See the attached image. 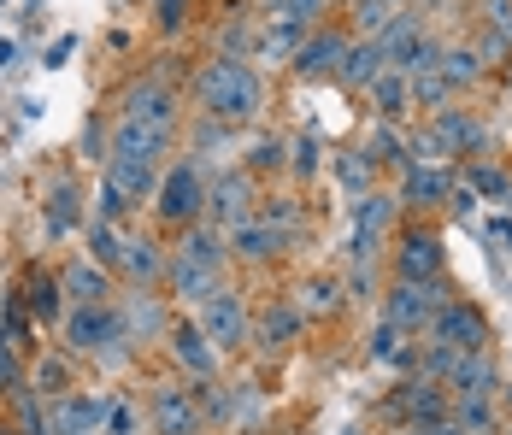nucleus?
<instances>
[{"label":"nucleus","mask_w":512,"mask_h":435,"mask_svg":"<svg viewBox=\"0 0 512 435\" xmlns=\"http://www.w3.org/2000/svg\"><path fill=\"white\" fill-rule=\"evenodd\" d=\"M189 95H195V112L212 118V124H224V130H242V124H254L259 112H265V83H259V71L248 59H224V53L206 59Z\"/></svg>","instance_id":"obj_1"},{"label":"nucleus","mask_w":512,"mask_h":435,"mask_svg":"<svg viewBox=\"0 0 512 435\" xmlns=\"http://www.w3.org/2000/svg\"><path fill=\"white\" fill-rule=\"evenodd\" d=\"M224 271H230V242H224V230L195 224V230L177 236L171 259H165V289L177 294V300H189V306H201L206 294L224 289Z\"/></svg>","instance_id":"obj_2"},{"label":"nucleus","mask_w":512,"mask_h":435,"mask_svg":"<svg viewBox=\"0 0 512 435\" xmlns=\"http://www.w3.org/2000/svg\"><path fill=\"white\" fill-rule=\"evenodd\" d=\"M59 341L71 359H101V365H124L136 341L124 336V318H118V300L106 306H65L59 318Z\"/></svg>","instance_id":"obj_3"},{"label":"nucleus","mask_w":512,"mask_h":435,"mask_svg":"<svg viewBox=\"0 0 512 435\" xmlns=\"http://www.w3.org/2000/svg\"><path fill=\"white\" fill-rule=\"evenodd\" d=\"M206 165L189 153V159H171L165 165V177H159L154 189V218L165 224V230H195V224H206Z\"/></svg>","instance_id":"obj_4"},{"label":"nucleus","mask_w":512,"mask_h":435,"mask_svg":"<svg viewBox=\"0 0 512 435\" xmlns=\"http://www.w3.org/2000/svg\"><path fill=\"white\" fill-rule=\"evenodd\" d=\"M195 324L206 330V341H212L218 353H236L242 341H254V312H248V294L236 289V283H224L218 294H206L201 306H195Z\"/></svg>","instance_id":"obj_5"},{"label":"nucleus","mask_w":512,"mask_h":435,"mask_svg":"<svg viewBox=\"0 0 512 435\" xmlns=\"http://www.w3.org/2000/svg\"><path fill=\"white\" fill-rule=\"evenodd\" d=\"M118 118L130 124H148V130H171L177 136V118H183V89L171 77H136L124 100H118Z\"/></svg>","instance_id":"obj_6"},{"label":"nucleus","mask_w":512,"mask_h":435,"mask_svg":"<svg viewBox=\"0 0 512 435\" xmlns=\"http://www.w3.org/2000/svg\"><path fill=\"white\" fill-rule=\"evenodd\" d=\"M148 424L154 435H201L206 412H201V388H189V377L177 383H154L148 388Z\"/></svg>","instance_id":"obj_7"},{"label":"nucleus","mask_w":512,"mask_h":435,"mask_svg":"<svg viewBox=\"0 0 512 435\" xmlns=\"http://www.w3.org/2000/svg\"><path fill=\"white\" fill-rule=\"evenodd\" d=\"M442 300H454V294H448V277H442V283H401V277H395V289L383 294V318L401 324L407 336H424V330L436 324Z\"/></svg>","instance_id":"obj_8"},{"label":"nucleus","mask_w":512,"mask_h":435,"mask_svg":"<svg viewBox=\"0 0 512 435\" xmlns=\"http://www.w3.org/2000/svg\"><path fill=\"white\" fill-rule=\"evenodd\" d=\"M259 212V189H254V171L248 165H236V171H224L212 189H206V224L212 230H236V224H248Z\"/></svg>","instance_id":"obj_9"},{"label":"nucleus","mask_w":512,"mask_h":435,"mask_svg":"<svg viewBox=\"0 0 512 435\" xmlns=\"http://www.w3.org/2000/svg\"><path fill=\"white\" fill-rule=\"evenodd\" d=\"M424 341L454 347V353H489V318H483L471 300H442V312H436V324L424 330Z\"/></svg>","instance_id":"obj_10"},{"label":"nucleus","mask_w":512,"mask_h":435,"mask_svg":"<svg viewBox=\"0 0 512 435\" xmlns=\"http://www.w3.org/2000/svg\"><path fill=\"white\" fill-rule=\"evenodd\" d=\"M395 277H401V283H442V277H448L442 236L424 230V224L401 230V242H395Z\"/></svg>","instance_id":"obj_11"},{"label":"nucleus","mask_w":512,"mask_h":435,"mask_svg":"<svg viewBox=\"0 0 512 435\" xmlns=\"http://www.w3.org/2000/svg\"><path fill=\"white\" fill-rule=\"evenodd\" d=\"M165 353H171V365H177L189 383H212V377H218V359H224V353L206 341L201 324H171V330H165Z\"/></svg>","instance_id":"obj_12"},{"label":"nucleus","mask_w":512,"mask_h":435,"mask_svg":"<svg viewBox=\"0 0 512 435\" xmlns=\"http://www.w3.org/2000/svg\"><path fill=\"white\" fill-rule=\"evenodd\" d=\"M348 24H318V30H307V42H301V53L289 59L307 83H318V77H336L342 71V59H348Z\"/></svg>","instance_id":"obj_13"},{"label":"nucleus","mask_w":512,"mask_h":435,"mask_svg":"<svg viewBox=\"0 0 512 435\" xmlns=\"http://www.w3.org/2000/svg\"><path fill=\"white\" fill-rule=\"evenodd\" d=\"M106 406H112V400L95 394V388H71V394L48 400V424H53V435H101Z\"/></svg>","instance_id":"obj_14"},{"label":"nucleus","mask_w":512,"mask_h":435,"mask_svg":"<svg viewBox=\"0 0 512 435\" xmlns=\"http://www.w3.org/2000/svg\"><path fill=\"white\" fill-rule=\"evenodd\" d=\"M448 383H436V377H412V383H401L395 394H389V412L395 418H407L412 430H430V424H442L448 418V394H442Z\"/></svg>","instance_id":"obj_15"},{"label":"nucleus","mask_w":512,"mask_h":435,"mask_svg":"<svg viewBox=\"0 0 512 435\" xmlns=\"http://www.w3.org/2000/svg\"><path fill=\"white\" fill-rule=\"evenodd\" d=\"M59 289H65V300L71 306H106L112 300V271H106L101 259H89V253H77V259H65L59 265Z\"/></svg>","instance_id":"obj_16"},{"label":"nucleus","mask_w":512,"mask_h":435,"mask_svg":"<svg viewBox=\"0 0 512 435\" xmlns=\"http://www.w3.org/2000/svg\"><path fill=\"white\" fill-rule=\"evenodd\" d=\"M224 242H230V259H242V265H271V259L289 247V230L265 224V218L254 212V218H248V224H236Z\"/></svg>","instance_id":"obj_17"},{"label":"nucleus","mask_w":512,"mask_h":435,"mask_svg":"<svg viewBox=\"0 0 512 435\" xmlns=\"http://www.w3.org/2000/svg\"><path fill=\"white\" fill-rule=\"evenodd\" d=\"M18 306L36 318V324H48V330H59V318H65V289H59V271H42V265H30L24 271V294H18Z\"/></svg>","instance_id":"obj_18"},{"label":"nucleus","mask_w":512,"mask_h":435,"mask_svg":"<svg viewBox=\"0 0 512 435\" xmlns=\"http://www.w3.org/2000/svg\"><path fill=\"white\" fill-rule=\"evenodd\" d=\"M395 194H359V206H354V265H365L371 259V247L383 242V230H389V218H395Z\"/></svg>","instance_id":"obj_19"},{"label":"nucleus","mask_w":512,"mask_h":435,"mask_svg":"<svg viewBox=\"0 0 512 435\" xmlns=\"http://www.w3.org/2000/svg\"><path fill=\"white\" fill-rule=\"evenodd\" d=\"M377 77H389V53H383V42L354 36V42H348V59H342V71H336V83H342L348 95H371Z\"/></svg>","instance_id":"obj_20"},{"label":"nucleus","mask_w":512,"mask_h":435,"mask_svg":"<svg viewBox=\"0 0 512 435\" xmlns=\"http://www.w3.org/2000/svg\"><path fill=\"white\" fill-rule=\"evenodd\" d=\"M448 194H454V171L436 165V159H424V165H407V171H401V194H395V200L424 212V206H442Z\"/></svg>","instance_id":"obj_21"},{"label":"nucleus","mask_w":512,"mask_h":435,"mask_svg":"<svg viewBox=\"0 0 512 435\" xmlns=\"http://www.w3.org/2000/svg\"><path fill=\"white\" fill-rule=\"evenodd\" d=\"M165 247L154 242V236H124V259H118V277L130 283V289H154V283H165Z\"/></svg>","instance_id":"obj_22"},{"label":"nucleus","mask_w":512,"mask_h":435,"mask_svg":"<svg viewBox=\"0 0 512 435\" xmlns=\"http://www.w3.org/2000/svg\"><path fill=\"white\" fill-rule=\"evenodd\" d=\"M77 224H89V218H83V194H77L71 177H53L48 183V212H42V236H48V242H65Z\"/></svg>","instance_id":"obj_23"},{"label":"nucleus","mask_w":512,"mask_h":435,"mask_svg":"<svg viewBox=\"0 0 512 435\" xmlns=\"http://www.w3.org/2000/svg\"><path fill=\"white\" fill-rule=\"evenodd\" d=\"M118 318H124V336L130 341H148V336H165L171 330V318H165V306H159L154 289H130L118 300Z\"/></svg>","instance_id":"obj_24"},{"label":"nucleus","mask_w":512,"mask_h":435,"mask_svg":"<svg viewBox=\"0 0 512 435\" xmlns=\"http://www.w3.org/2000/svg\"><path fill=\"white\" fill-rule=\"evenodd\" d=\"M430 142L442 147V153H465V147H483V124L465 112V106H442L436 118H430Z\"/></svg>","instance_id":"obj_25"},{"label":"nucleus","mask_w":512,"mask_h":435,"mask_svg":"<svg viewBox=\"0 0 512 435\" xmlns=\"http://www.w3.org/2000/svg\"><path fill=\"white\" fill-rule=\"evenodd\" d=\"M301 324H307V312L283 294V300H271L265 312H259V324H254V341H265V347H289V341L301 336Z\"/></svg>","instance_id":"obj_26"},{"label":"nucleus","mask_w":512,"mask_h":435,"mask_svg":"<svg viewBox=\"0 0 512 435\" xmlns=\"http://www.w3.org/2000/svg\"><path fill=\"white\" fill-rule=\"evenodd\" d=\"M448 388L454 394H495L501 388V365L489 353H460V365L448 371Z\"/></svg>","instance_id":"obj_27"},{"label":"nucleus","mask_w":512,"mask_h":435,"mask_svg":"<svg viewBox=\"0 0 512 435\" xmlns=\"http://www.w3.org/2000/svg\"><path fill=\"white\" fill-rule=\"evenodd\" d=\"M395 0H348V36H365V42H377L389 24H395Z\"/></svg>","instance_id":"obj_28"},{"label":"nucleus","mask_w":512,"mask_h":435,"mask_svg":"<svg viewBox=\"0 0 512 435\" xmlns=\"http://www.w3.org/2000/svg\"><path fill=\"white\" fill-rule=\"evenodd\" d=\"M448 418H454L465 435H489L495 430V394H454Z\"/></svg>","instance_id":"obj_29"},{"label":"nucleus","mask_w":512,"mask_h":435,"mask_svg":"<svg viewBox=\"0 0 512 435\" xmlns=\"http://www.w3.org/2000/svg\"><path fill=\"white\" fill-rule=\"evenodd\" d=\"M371 106H377V118H401V112H407L412 106V83L407 77H401V71H389V77H377V83H371Z\"/></svg>","instance_id":"obj_30"},{"label":"nucleus","mask_w":512,"mask_h":435,"mask_svg":"<svg viewBox=\"0 0 512 435\" xmlns=\"http://www.w3.org/2000/svg\"><path fill=\"white\" fill-rule=\"evenodd\" d=\"M442 77H448V89H471L477 77H483V53L454 42V48H442Z\"/></svg>","instance_id":"obj_31"},{"label":"nucleus","mask_w":512,"mask_h":435,"mask_svg":"<svg viewBox=\"0 0 512 435\" xmlns=\"http://www.w3.org/2000/svg\"><path fill=\"white\" fill-rule=\"evenodd\" d=\"M83 236H89V259H101L106 271H118V259H124V236H118V224L89 218V224H83Z\"/></svg>","instance_id":"obj_32"},{"label":"nucleus","mask_w":512,"mask_h":435,"mask_svg":"<svg viewBox=\"0 0 512 435\" xmlns=\"http://www.w3.org/2000/svg\"><path fill=\"white\" fill-rule=\"evenodd\" d=\"M289 300H295L307 318H318V312H336V306H342V283H336V277H307L301 294H289Z\"/></svg>","instance_id":"obj_33"},{"label":"nucleus","mask_w":512,"mask_h":435,"mask_svg":"<svg viewBox=\"0 0 512 435\" xmlns=\"http://www.w3.org/2000/svg\"><path fill=\"white\" fill-rule=\"evenodd\" d=\"M30 383H36V394H42V400H59V394H71V359H59V353H42Z\"/></svg>","instance_id":"obj_34"},{"label":"nucleus","mask_w":512,"mask_h":435,"mask_svg":"<svg viewBox=\"0 0 512 435\" xmlns=\"http://www.w3.org/2000/svg\"><path fill=\"white\" fill-rule=\"evenodd\" d=\"M371 359H377V365H407V359H412L407 330L383 318V324H377V336H371Z\"/></svg>","instance_id":"obj_35"},{"label":"nucleus","mask_w":512,"mask_h":435,"mask_svg":"<svg viewBox=\"0 0 512 435\" xmlns=\"http://www.w3.org/2000/svg\"><path fill=\"white\" fill-rule=\"evenodd\" d=\"M248 171L265 177V171H289V142L283 136H259L254 153H248Z\"/></svg>","instance_id":"obj_36"},{"label":"nucleus","mask_w":512,"mask_h":435,"mask_svg":"<svg viewBox=\"0 0 512 435\" xmlns=\"http://www.w3.org/2000/svg\"><path fill=\"white\" fill-rule=\"evenodd\" d=\"M465 189H471V194H489V200H507L512 177H507V171H495V165H471V171H465Z\"/></svg>","instance_id":"obj_37"},{"label":"nucleus","mask_w":512,"mask_h":435,"mask_svg":"<svg viewBox=\"0 0 512 435\" xmlns=\"http://www.w3.org/2000/svg\"><path fill=\"white\" fill-rule=\"evenodd\" d=\"M101 435H142V412H136V400L112 394V406H106V430H101Z\"/></svg>","instance_id":"obj_38"},{"label":"nucleus","mask_w":512,"mask_h":435,"mask_svg":"<svg viewBox=\"0 0 512 435\" xmlns=\"http://www.w3.org/2000/svg\"><path fill=\"white\" fill-rule=\"evenodd\" d=\"M330 0H271V12L283 18V24H301V30H318V12H324Z\"/></svg>","instance_id":"obj_39"},{"label":"nucleus","mask_w":512,"mask_h":435,"mask_svg":"<svg viewBox=\"0 0 512 435\" xmlns=\"http://www.w3.org/2000/svg\"><path fill=\"white\" fill-rule=\"evenodd\" d=\"M336 171H342V183H348V189L371 194V177H377V159H371V153H342V165H336Z\"/></svg>","instance_id":"obj_40"},{"label":"nucleus","mask_w":512,"mask_h":435,"mask_svg":"<svg viewBox=\"0 0 512 435\" xmlns=\"http://www.w3.org/2000/svg\"><path fill=\"white\" fill-rule=\"evenodd\" d=\"M154 24H159V36H183V24H189V0H159Z\"/></svg>","instance_id":"obj_41"},{"label":"nucleus","mask_w":512,"mask_h":435,"mask_svg":"<svg viewBox=\"0 0 512 435\" xmlns=\"http://www.w3.org/2000/svg\"><path fill=\"white\" fill-rule=\"evenodd\" d=\"M24 388V365H18V347L0 336V394H18Z\"/></svg>","instance_id":"obj_42"},{"label":"nucleus","mask_w":512,"mask_h":435,"mask_svg":"<svg viewBox=\"0 0 512 435\" xmlns=\"http://www.w3.org/2000/svg\"><path fill=\"white\" fill-rule=\"evenodd\" d=\"M483 18H489V36L512 48V0H483Z\"/></svg>","instance_id":"obj_43"},{"label":"nucleus","mask_w":512,"mask_h":435,"mask_svg":"<svg viewBox=\"0 0 512 435\" xmlns=\"http://www.w3.org/2000/svg\"><path fill=\"white\" fill-rule=\"evenodd\" d=\"M289 171H295V177H318V136H301V142H295Z\"/></svg>","instance_id":"obj_44"},{"label":"nucleus","mask_w":512,"mask_h":435,"mask_svg":"<svg viewBox=\"0 0 512 435\" xmlns=\"http://www.w3.org/2000/svg\"><path fill=\"white\" fill-rule=\"evenodd\" d=\"M448 206H454V218H471V212H477V194L465 189V183H454V194H448Z\"/></svg>","instance_id":"obj_45"},{"label":"nucleus","mask_w":512,"mask_h":435,"mask_svg":"<svg viewBox=\"0 0 512 435\" xmlns=\"http://www.w3.org/2000/svg\"><path fill=\"white\" fill-rule=\"evenodd\" d=\"M71 48H77L71 36H65V42H53V53H48V59H42V65H65V59H71Z\"/></svg>","instance_id":"obj_46"},{"label":"nucleus","mask_w":512,"mask_h":435,"mask_svg":"<svg viewBox=\"0 0 512 435\" xmlns=\"http://www.w3.org/2000/svg\"><path fill=\"white\" fill-rule=\"evenodd\" d=\"M489 242H512V212H507V218H495V224H489Z\"/></svg>","instance_id":"obj_47"},{"label":"nucleus","mask_w":512,"mask_h":435,"mask_svg":"<svg viewBox=\"0 0 512 435\" xmlns=\"http://www.w3.org/2000/svg\"><path fill=\"white\" fill-rule=\"evenodd\" d=\"M424 435H465V430H460V424H454V418H442V424H430V430H424Z\"/></svg>","instance_id":"obj_48"},{"label":"nucleus","mask_w":512,"mask_h":435,"mask_svg":"<svg viewBox=\"0 0 512 435\" xmlns=\"http://www.w3.org/2000/svg\"><path fill=\"white\" fill-rule=\"evenodd\" d=\"M6 65H12V42H0V71H6Z\"/></svg>","instance_id":"obj_49"},{"label":"nucleus","mask_w":512,"mask_h":435,"mask_svg":"<svg viewBox=\"0 0 512 435\" xmlns=\"http://www.w3.org/2000/svg\"><path fill=\"white\" fill-rule=\"evenodd\" d=\"M0 435H18V430H12V424H0Z\"/></svg>","instance_id":"obj_50"},{"label":"nucleus","mask_w":512,"mask_h":435,"mask_svg":"<svg viewBox=\"0 0 512 435\" xmlns=\"http://www.w3.org/2000/svg\"><path fill=\"white\" fill-rule=\"evenodd\" d=\"M407 435H424V430H407Z\"/></svg>","instance_id":"obj_51"},{"label":"nucleus","mask_w":512,"mask_h":435,"mask_svg":"<svg viewBox=\"0 0 512 435\" xmlns=\"http://www.w3.org/2000/svg\"><path fill=\"white\" fill-rule=\"evenodd\" d=\"M395 6H407V0H395Z\"/></svg>","instance_id":"obj_52"},{"label":"nucleus","mask_w":512,"mask_h":435,"mask_svg":"<svg viewBox=\"0 0 512 435\" xmlns=\"http://www.w3.org/2000/svg\"><path fill=\"white\" fill-rule=\"evenodd\" d=\"M507 206H512V194H507Z\"/></svg>","instance_id":"obj_53"},{"label":"nucleus","mask_w":512,"mask_h":435,"mask_svg":"<svg viewBox=\"0 0 512 435\" xmlns=\"http://www.w3.org/2000/svg\"><path fill=\"white\" fill-rule=\"evenodd\" d=\"M0 6H6V0H0Z\"/></svg>","instance_id":"obj_54"}]
</instances>
